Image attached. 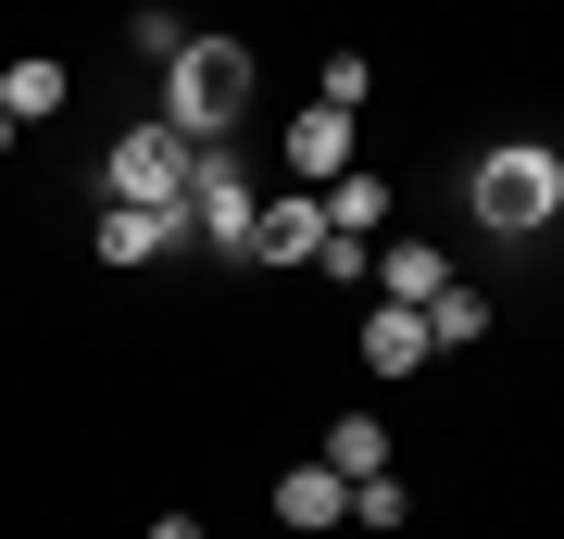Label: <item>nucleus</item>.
<instances>
[{
	"label": "nucleus",
	"instance_id": "f257e3e1",
	"mask_svg": "<svg viewBox=\"0 0 564 539\" xmlns=\"http://www.w3.org/2000/svg\"><path fill=\"white\" fill-rule=\"evenodd\" d=\"M464 214L489 226V239H540V226L564 214V151H540V139H502L464 176Z\"/></svg>",
	"mask_w": 564,
	"mask_h": 539
},
{
	"label": "nucleus",
	"instance_id": "f03ea898",
	"mask_svg": "<svg viewBox=\"0 0 564 539\" xmlns=\"http://www.w3.org/2000/svg\"><path fill=\"white\" fill-rule=\"evenodd\" d=\"M239 100H251V51L239 39H188L176 63H163V126H176V139H226V126H239Z\"/></svg>",
	"mask_w": 564,
	"mask_h": 539
},
{
	"label": "nucleus",
	"instance_id": "7ed1b4c3",
	"mask_svg": "<svg viewBox=\"0 0 564 539\" xmlns=\"http://www.w3.org/2000/svg\"><path fill=\"white\" fill-rule=\"evenodd\" d=\"M188 176H202V139H176L163 114L101 151V201H139V214H188Z\"/></svg>",
	"mask_w": 564,
	"mask_h": 539
},
{
	"label": "nucleus",
	"instance_id": "20e7f679",
	"mask_svg": "<svg viewBox=\"0 0 564 539\" xmlns=\"http://www.w3.org/2000/svg\"><path fill=\"white\" fill-rule=\"evenodd\" d=\"M251 214H263V201H251V176H239V163H226V139H214L202 176H188V239L226 251V263H251Z\"/></svg>",
	"mask_w": 564,
	"mask_h": 539
},
{
	"label": "nucleus",
	"instance_id": "39448f33",
	"mask_svg": "<svg viewBox=\"0 0 564 539\" xmlns=\"http://www.w3.org/2000/svg\"><path fill=\"white\" fill-rule=\"evenodd\" d=\"M326 239H339V226H326L314 188H289V201H263V214H251V263H314Z\"/></svg>",
	"mask_w": 564,
	"mask_h": 539
},
{
	"label": "nucleus",
	"instance_id": "423d86ee",
	"mask_svg": "<svg viewBox=\"0 0 564 539\" xmlns=\"http://www.w3.org/2000/svg\"><path fill=\"white\" fill-rule=\"evenodd\" d=\"M289 176H302V188L351 176V114H326V100H302V114H289Z\"/></svg>",
	"mask_w": 564,
	"mask_h": 539
},
{
	"label": "nucleus",
	"instance_id": "0eeeda50",
	"mask_svg": "<svg viewBox=\"0 0 564 539\" xmlns=\"http://www.w3.org/2000/svg\"><path fill=\"white\" fill-rule=\"evenodd\" d=\"M351 515V477H339V464H289V477H276V527H339Z\"/></svg>",
	"mask_w": 564,
	"mask_h": 539
},
{
	"label": "nucleus",
	"instance_id": "6e6552de",
	"mask_svg": "<svg viewBox=\"0 0 564 539\" xmlns=\"http://www.w3.org/2000/svg\"><path fill=\"white\" fill-rule=\"evenodd\" d=\"M188 239V214H139V201H101V263H163Z\"/></svg>",
	"mask_w": 564,
	"mask_h": 539
},
{
	"label": "nucleus",
	"instance_id": "1a4fd4ad",
	"mask_svg": "<svg viewBox=\"0 0 564 539\" xmlns=\"http://www.w3.org/2000/svg\"><path fill=\"white\" fill-rule=\"evenodd\" d=\"M426 352H440V339H426L414 301H377V314H364V364H377V377H414Z\"/></svg>",
	"mask_w": 564,
	"mask_h": 539
},
{
	"label": "nucleus",
	"instance_id": "9d476101",
	"mask_svg": "<svg viewBox=\"0 0 564 539\" xmlns=\"http://www.w3.org/2000/svg\"><path fill=\"white\" fill-rule=\"evenodd\" d=\"M314 201H326V226H339V239H377V226H389V176H364V163H351V176H326Z\"/></svg>",
	"mask_w": 564,
	"mask_h": 539
},
{
	"label": "nucleus",
	"instance_id": "9b49d317",
	"mask_svg": "<svg viewBox=\"0 0 564 539\" xmlns=\"http://www.w3.org/2000/svg\"><path fill=\"white\" fill-rule=\"evenodd\" d=\"M377 289H389V301H414V314H426V301L452 289V263L426 251V239H389V251H377Z\"/></svg>",
	"mask_w": 564,
	"mask_h": 539
},
{
	"label": "nucleus",
	"instance_id": "f8f14e48",
	"mask_svg": "<svg viewBox=\"0 0 564 539\" xmlns=\"http://www.w3.org/2000/svg\"><path fill=\"white\" fill-rule=\"evenodd\" d=\"M63 88H76V76H63V63H39V51H25L13 76H0V114H13V126H51V114H63Z\"/></svg>",
	"mask_w": 564,
	"mask_h": 539
},
{
	"label": "nucleus",
	"instance_id": "ddd939ff",
	"mask_svg": "<svg viewBox=\"0 0 564 539\" xmlns=\"http://www.w3.org/2000/svg\"><path fill=\"white\" fill-rule=\"evenodd\" d=\"M326 464H339V477H389V427L377 414H339V427H326Z\"/></svg>",
	"mask_w": 564,
	"mask_h": 539
},
{
	"label": "nucleus",
	"instance_id": "4468645a",
	"mask_svg": "<svg viewBox=\"0 0 564 539\" xmlns=\"http://www.w3.org/2000/svg\"><path fill=\"white\" fill-rule=\"evenodd\" d=\"M426 339H440V352H477L489 339V301L477 289H440V301H426Z\"/></svg>",
	"mask_w": 564,
	"mask_h": 539
},
{
	"label": "nucleus",
	"instance_id": "2eb2a0df",
	"mask_svg": "<svg viewBox=\"0 0 564 539\" xmlns=\"http://www.w3.org/2000/svg\"><path fill=\"white\" fill-rule=\"evenodd\" d=\"M314 100H326V114H364V100H377V63H364V51H339V63L314 76Z\"/></svg>",
	"mask_w": 564,
	"mask_h": 539
},
{
	"label": "nucleus",
	"instance_id": "dca6fc26",
	"mask_svg": "<svg viewBox=\"0 0 564 539\" xmlns=\"http://www.w3.org/2000/svg\"><path fill=\"white\" fill-rule=\"evenodd\" d=\"M126 39H139L151 63H176V51H188V25H176V13H163V0H139V13H126Z\"/></svg>",
	"mask_w": 564,
	"mask_h": 539
},
{
	"label": "nucleus",
	"instance_id": "f3484780",
	"mask_svg": "<svg viewBox=\"0 0 564 539\" xmlns=\"http://www.w3.org/2000/svg\"><path fill=\"white\" fill-rule=\"evenodd\" d=\"M351 527H402V477H351Z\"/></svg>",
	"mask_w": 564,
	"mask_h": 539
},
{
	"label": "nucleus",
	"instance_id": "a211bd4d",
	"mask_svg": "<svg viewBox=\"0 0 564 539\" xmlns=\"http://www.w3.org/2000/svg\"><path fill=\"white\" fill-rule=\"evenodd\" d=\"M151 539H202V515H151Z\"/></svg>",
	"mask_w": 564,
	"mask_h": 539
},
{
	"label": "nucleus",
	"instance_id": "6ab92c4d",
	"mask_svg": "<svg viewBox=\"0 0 564 539\" xmlns=\"http://www.w3.org/2000/svg\"><path fill=\"white\" fill-rule=\"evenodd\" d=\"M0 151H13V114H0Z\"/></svg>",
	"mask_w": 564,
	"mask_h": 539
}]
</instances>
